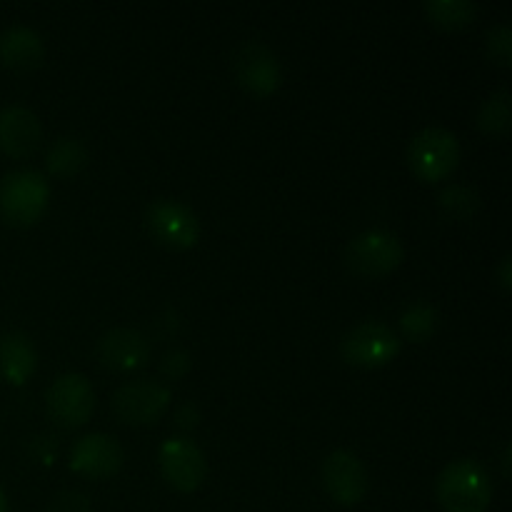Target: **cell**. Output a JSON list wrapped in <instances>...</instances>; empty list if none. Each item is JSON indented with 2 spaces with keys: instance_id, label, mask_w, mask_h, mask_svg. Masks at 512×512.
<instances>
[{
  "instance_id": "obj_24",
  "label": "cell",
  "mask_w": 512,
  "mask_h": 512,
  "mask_svg": "<svg viewBox=\"0 0 512 512\" xmlns=\"http://www.w3.org/2000/svg\"><path fill=\"white\" fill-rule=\"evenodd\" d=\"M160 370H163V375H168V378H183L185 373L190 370V353L183 348H175L170 350V353H165L163 363H160Z\"/></svg>"
},
{
  "instance_id": "obj_6",
  "label": "cell",
  "mask_w": 512,
  "mask_h": 512,
  "mask_svg": "<svg viewBox=\"0 0 512 512\" xmlns=\"http://www.w3.org/2000/svg\"><path fill=\"white\" fill-rule=\"evenodd\" d=\"M145 228L158 240L160 245L170 250H188L198 243L200 238V220L180 200L160 198L153 200L145 210Z\"/></svg>"
},
{
  "instance_id": "obj_15",
  "label": "cell",
  "mask_w": 512,
  "mask_h": 512,
  "mask_svg": "<svg viewBox=\"0 0 512 512\" xmlns=\"http://www.w3.org/2000/svg\"><path fill=\"white\" fill-rule=\"evenodd\" d=\"M45 58V40L30 25H10L0 33V63L18 73L35 70Z\"/></svg>"
},
{
  "instance_id": "obj_8",
  "label": "cell",
  "mask_w": 512,
  "mask_h": 512,
  "mask_svg": "<svg viewBox=\"0 0 512 512\" xmlns=\"http://www.w3.org/2000/svg\"><path fill=\"white\" fill-rule=\"evenodd\" d=\"M173 393L158 380H130L123 383L113 395V413L118 420L130 425L155 423L170 408Z\"/></svg>"
},
{
  "instance_id": "obj_17",
  "label": "cell",
  "mask_w": 512,
  "mask_h": 512,
  "mask_svg": "<svg viewBox=\"0 0 512 512\" xmlns=\"http://www.w3.org/2000/svg\"><path fill=\"white\" fill-rule=\"evenodd\" d=\"M88 160V145H85V140L75 138V135H60L58 140H53L48 153H45V165H48L50 173L60 175V178L80 173L88 165Z\"/></svg>"
},
{
  "instance_id": "obj_23",
  "label": "cell",
  "mask_w": 512,
  "mask_h": 512,
  "mask_svg": "<svg viewBox=\"0 0 512 512\" xmlns=\"http://www.w3.org/2000/svg\"><path fill=\"white\" fill-rule=\"evenodd\" d=\"M48 512H93V508H90V500L83 493H78V490H63V493H58L50 500Z\"/></svg>"
},
{
  "instance_id": "obj_3",
  "label": "cell",
  "mask_w": 512,
  "mask_h": 512,
  "mask_svg": "<svg viewBox=\"0 0 512 512\" xmlns=\"http://www.w3.org/2000/svg\"><path fill=\"white\" fill-rule=\"evenodd\" d=\"M460 163V140L453 130L428 125L413 135L408 145V165L413 175L425 183L443 180L458 168Z\"/></svg>"
},
{
  "instance_id": "obj_12",
  "label": "cell",
  "mask_w": 512,
  "mask_h": 512,
  "mask_svg": "<svg viewBox=\"0 0 512 512\" xmlns=\"http://www.w3.org/2000/svg\"><path fill=\"white\" fill-rule=\"evenodd\" d=\"M123 445L108 433H90L75 440L70 450V470L85 475V478L103 480L123 468Z\"/></svg>"
},
{
  "instance_id": "obj_10",
  "label": "cell",
  "mask_w": 512,
  "mask_h": 512,
  "mask_svg": "<svg viewBox=\"0 0 512 512\" xmlns=\"http://www.w3.org/2000/svg\"><path fill=\"white\" fill-rule=\"evenodd\" d=\"M48 413L65 428H78L88 423L95 410V390L90 380L80 373H63L50 383L45 393Z\"/></svg>"
},
{
  "instance_id": "obj_26",
  "label": "cell",
  "mask_w": 512,
  "mask_h": 512,
  "mask_svg": "<svg viewBox=\"0 0 512 512\" xmlns=\"http://www.w3.org/2000/svg\"><path fill=\"white\" fill-rule=\"evenodd\" d=\"M198 420H200V410L195 408L193 403H183L178 408V423L183 425V428H188V430H193L195 425H198Z\"/></svg>"
},
{
  "instance_id": "obj_28",
  "label": "cell",
  "mask_w": 512,
  "mask_h": 512,
  "mask_svg": "<svg viewBox=\"0 0 512 512\" xmlns=\"http://www.w3.org/2000/svg\"><path fill=\"white\" fill-rule=\"evenodd\" d=\"M510 453H512V448H510V443H508L503 448V458H500V463H503V475H505V478H510Z\"/></svg>"
},
{
  "instance_id": "obj_21",
  "label": "cell",
  "mask_w": 512,
  "mask_h": 512,
  "mask_svg": "<svg viewBox=\"0 0 512 512\" xmlns=\"http://www.w3.org/2000/svg\"><path fill=\"white\" fill-rule=\"evenodd\" d=\"M438 205L448 218L453 220H470L480 208V195L478 190L470 188V185L453 183L445 185L438 193Z\"/></svg>"
},
{
  "instance_id": "obj_1",
  "label": "cell",
  "mask_w": 512,
  "mask_h": 512,
  "mask_svg": "<svg viewBox=\"0 0 512 512\" xmlns=\"http://www.w3.org/2000/svg\"><path fill=\"white\" fill-rule=\"evenodd\" d=\"M435 498L445 512H485L493 500V483L483 465L460 458L440 470Z\"/></svg>"
},
{
  "instance_id": "obj_5",
  "label": "cell",
  "mask_w": 512,
  "mask_h": 512,
  "mask_svg": "<svg viewBox=\"0 0 512 512\" xmlns=\"http://www.w3.org/2000/svg\"><path fill=\"white\" fill-rule=\"evenodd\" d=\"M400 353V338L383 320H363L340 338V355L358 368H383Z\"/></svg>"
},
{
  "instance_id": "obj_9",
  "label": "cell",
  "mask_w": 512,
  "mask_h": 512,
  "mask_svg": "<svg viewBox=\"0 0 512 512\" xmlns=\"http://www.w3.org/2000/svg\"><path fill=\"white\" fill-rule=\"evenodd\" d=\"M233 73L238 78L240 88L248 90L250 95H265L275 93L283 80V68L270 45L260 43V40H245L233 55Z\"/></svg>"
},
{
  "instance_id": "obj_7",
  "label": "cell",
  "mask_w": 512,
  "mask_h": 512,
  "mask_svg": "<svg viewBox=\"0 0 512 512\" xmlns=\"http://www.w3.org/2000/svg\"><path fill=\"white\" fill-rule=\"evenodd\" d=\"M158 465L170 488L193 493L208 475V460L200 445L185 435H173L158 450Z\"/></svg>"
},
{
  "instance_id": "obj_25",
  "label": "cell",
  "mask_w": 512,
  "mask_h": 512,
  "mask_svg": "<svg viewBox=\"0 0 512 512\" xmlns=\"http://www.w3.org/2000/svg\"><path fill=\"white\" fill-rule=\"evenodd\" d=\"M33 455L40 460V463H50L55 460V443H50V438H35L33 440Z\"/></svg>"
},
{
  "instance_id": "obj_16",
  "label": "cell",
  "mask_w": 512,
  "mask_h": 512,
  "mask_svg": "<svg viewBox=\"0 0 512 512\" xmlns=\"http://www.w3.org/2000/svg\"><path fill=\"white\" fill-rule=\"evenodd\" d=\"M38 368V350L20 330L0 335V378L23 385Z\"/></svg>"
},
{
  "instance_id": "obj_13",
  "label": "cell",
  "mask_w": 512,
  "mask_h": 512,
  "mask_svg": "<svg viewBox=\"0 0 512 512\" xmlns=\"http://www.w3.org/2000/svg\"><path fill=\"white\" fill-rule=\"evenodd\" d=\"M43 138V125L33 108L10 103L0 110V150L10 158H25L33 153Z\"/></svg>"
},
{
  "instance_id": "obj_20",
  "label": "cell",
  "mask_w": 512,
  "mask_h": 512,
  "mask_svg": "<svg viewBox=\"0 0 512 512\" xmlns=\"http://www.w3.org/2000/svg\"><path fill=\"white\" fill-rule=\"evenodd\" d=\"M423 8L435 25L448 30L465 28L478 15V5L473 0H425Z\"/></svg>"
},
{
  "instance_id": "obj_4",
  "label": "cell",
  "mask_w": 512,
  "mask_h": 512,
  "mask_svg": "<svg viewBox=\"0 0 512 512\" xmlns=\"http://www.w3.org/2000/svg\"><path fill=\"white\" fill-rule=\"evenodd\" d=\"M405 248L393 230L370 228L355 235L345 248V263L355 275L363 278H380L388 275L403 263Z\"/></svg>"
},
{
  "instance_id": "obj_14",
  "label": "cell",
  "mask_w": 512,
  "mask_h": 512,
  "mask_svg": "<svg viewBox=\"0 0 512 512\" xmlns=\"http://www.w3.org/2000/svg\"><path fill=\"white\" fill-rule=\"evenodd\" d=\"M98 358L105 368L120 373L143 368L150 358V340L135 328H113L98 340Z\"/></svg>"
},
{
  "instance_id": "obj_22",
  "label": "cell",
  "mask_w": 512,
  "mask_h": 512,
  "mask_svg": "<svg viewBox=\"0 0 512 512\" xmlns=\"http://www.w3.org/2000/svg\"><path fill=\"white\" fill-rule=\"evenodd\" d=\"M488 55L500 65L512 63V28L510 23H498L488 30Z\"/></svg>"
},
{
  "instance_id": "obj_2",
  "label": "cell",
  "mask_w": 512,
  "mask_h": 512,
  "mask_svg": "<svg viewBox=\"0 0 512 512\" xmlns=\"http://www.w3.org/2000/svg\"><path fill=\"white\" fill-rule=\"evenodd\" d=\"M50 183L40 170H10L0 180V218L15 228H28L45 213Z\"/></svg>"
},
{
  "instance_id": "obj_11",
  "label": "cell",
  "mask_w": 512,
  "mask_h": 512,
  "mask_svg": "<svg viewBox=\"0 0 512 512\" xmlns=\"http://www.w3.org/2000/svg\"><path fill=\"white\" fill-rule=\"evenodd\" d=\"M323 485L340 505H358L368 493V470L353 450L338 448L325 455Z\"/></svg>"
},
{
  "instance_id": "obj_18",
  "label": "cell",
  "mask_w": 512,
  "mask_h": 512,
  "mask_svg": "<svg viewBox=\"0 0 512 512\" xmlns=\"http://www.w3.org/2000/svg\"><path fill=\"white\" fill-rule=\"evenodd\" d=\"M510 90L498 88L480 103L475 113V123L483 133L488 135H505L510 133L512 125V108H510Z\"/></svg>"
},
{
  "instance_id": "obj_19",
  "label": "cell",
  "mask_w": 512,
  "mask_h": 512,
  "mask_svg": "<svg viewBox=\"0 0 512 512\" xmlns=\"http://www.w3.org/2000/svg\"><path fill=\"white\" fill-rule=\"evenodd\" d=\"M440 310L428 300H413L408 308L400 313V330L413 343H425L430 335L438 330Z\"/></svg>"
},
{
  "instance_id": "obj_27",
  "label": "cell",
  "mask_w": 512,
  "mask_h": 512,
  "mask_svg": "<svg viewBox=\"0 0 512 512\" xmlns=\"http://www.w3.org/2000/svg\"><path fill=\"white\" fill-rule=\"evenodd\" d=\"M495 278H498L500 288L503 290H510V280H512V273H510V255H503L498 263V268H495Z\"/></svg>"
},
{
  "instance_id": "obj_29",
  "label": "cell",
  "mask_w": 512,
  "mask_h": 512,
  "mask_svg": "<svg viewBox=\"0 0 512 512\" xmlns=\"http://www.w3.org/2000/svg\"><path fill=\"white\" fill-rule=\"evenodd\" d=\"M0 512H8V498H5L3 488H0Z\"/></svg>"
}]
</instances>
